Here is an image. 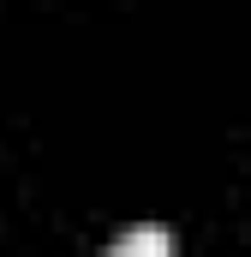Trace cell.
I'll return each instance as SVG.
<instances>
[{"instance_id": "6da1fadb", "label": "cell", "mask_w": 251, "mask_h": 257, "mask_svg": "<svg viewBox=\"0 0 251 257\" xmlns=\"http://www.w3.org/2000/svg\"><path fill=\"white\" fill-rule=\"evenodd\" d=\"M102 257H174V233L162 221H132V227H120L108 239Z\"/></svg>"}]
</instances>
